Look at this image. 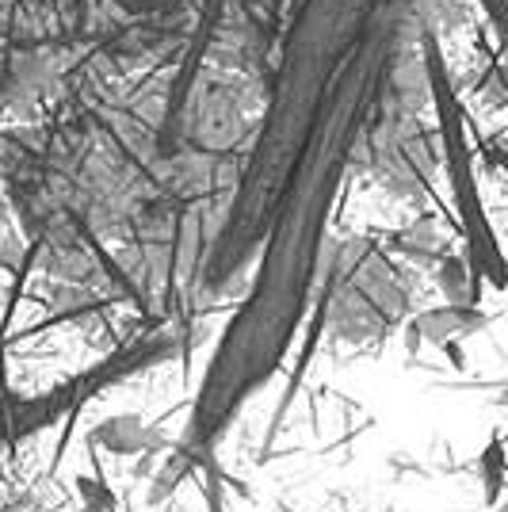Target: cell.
Here are the masks:
<instances>
[{
	"label": "cell",
	"mask_w": 508,
	"mask_h": 512,
	"mask_svg": "<svg viewBox=\"0 0 508 512\" xmlns=\"http://www.w3.org/2000/svg\"><path fill=\"white\" fill-rule=\"evenodd\" d=\"M390 0H298L279 35L268 100L253 130V146L241 161L230 195L218 214L207 299L230 291L237 276L253 268V256L268 234V218L295 169L306 138L318 127L340 73L356 58L367 31L379 23Z\"/></svg>",
	"instance_id": "obj_2"
},
{
	"label": "cell",
	"mask_w": 508,
	"mask_h": 512,
	"mask_svg": "<svg viewBox=\"0 0 508 512\" xmlns=\"http://www.w3.org/2000/svg\"><path fill=\"white\" fill-rule=\"evenodd\" d=\"M176 352H188L180 333H172L169 325H146L142 321L107 356H100V360L81 367V371H73V375H65L58 383L43 386L35 394L0 390V451H16L20 444L39 440L43 432L58 428L69 417H77L81 409L92 406L96 398L111 394L115 386H123L130 379L153 371V367L169 363Z\"/></svg>",
	"instance_id": "obj_3"
},
{
	"label": "cell",
	"mask_w": 508,
	"mask_h": 512,
	"mask_svg": "<svg viewBox=\"0 0 508 512\" xmlns=\"http://www.w3.org/2000/svg\"><path fill=\"white\" fill-rule=\"evenodd\" d=\"M409 310L402 272L371 245H344L329 256L318 295V318L337 329L340 341L367 344L398 329Z\"/></svg>",
	"instance_id": "obj_5"
},
{
	"label": "cell",
	"mask_w": 508,
	"mask_h": 512,
	"mask_svg": "<svg viewBox=\"0 0 508 512\" xmlns=\"http://www.w3.org/2000/svg\"><path fill=\"white\" fill-rule=\"evenodd\" d=\"M409 12V0H390L379 23L367 31L279 192L268 234L249 268L245 299L226 321L191 402L184 448L195 455H211L241 409L276 379L321 295L329 222L363 134L390 96L402 43H409Z\"/></svg>",
	"instance_id": "obj_1"
},
{
	"label": "cell",
	"mask_w": 508,
	"mask_h": 512,
	"mask_svg": "<svg viewBox=\"0 0 508 512\" xmlns=\"http://www.w3.org/2000/svg\"><path fill=\"white\" fill-rule=\"evenodd\" d=\"M417 46H421L424 92H428L436 130H440V161H444L447 188H451V207H455L459 230H463L470 276H474V283H489L501 291L508 283V260L501 241H497V230H493V218L486 211V195H482V180H478V165H474V146H470L466 107L455 92L451 69H447V58L432 27L417 31Z\"/></svg>",
	"instance_id": "obj_4"
}]
</instances>
